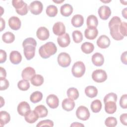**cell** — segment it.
Segmentation results:
<instances>
[{
  "instance_id": "obj_1",
  "label": "cell",
  "mask_w": 127,
  "mask_h": 127,
  "mask_svg": "<svg viewBox=\"0 0 127 127\" xmlns=\"http://www.w3.org/2000/svg\"><path fill=\"white\" fill-rule=\"evenodd\" d=\"M121 19L118 16H114L109 22V28L110 30V35L115 40L119 41L124 39V37L120 31V25Z\"/></svg>"
},
{
  "instance_id": "obj_2",
  "label": "cell",
  "mask_w": 127,
  "mask_h": 127,
  "mask_svg": "<svg viewBox=\"0 0 127 127\" xmlns=\"http://www.w3.org/2000/svg\"><path fill=\"white\" fill-rule=\"evenodd\" d=\"M57 51V48L55 44L52 42H48L41 46L39 49V54L41 58L48 59L55 54Z\"/></svg>"
},
{
  "instance_id": "obj_3",
  "label": "cell",
  "mask_w": 127,
  "mask_h": 127,
  "mask_svg": "<svg viewBox=\"0 0 127 127\" xmlns=\"http://www.w3.org/2000/svg\"><path fill=\"white\" fill-rule=\"evenodd\" d=\"M12 4L15 7L16 12L20 15H26L28 13V7L26 3L21 0H13Z\"/></svg>"
},
{
  "instance_id": "obj_4",
  "label": "cell",
  "mask_w": 127,
  "mask_h": 127,
  "mask_svg": "<svg viewBox=\"0 0 127 127\" xmlns=\"http://www.w3.org/2000/svg\"><path fill=\"white\" fill-rule=\"evenodd\" d=\"M85 71V66L84 63L81 61H77L75 62L71 68V72L72 75L75 77H82Z\"/></svg>"
},
{
  "instance_id": "obj_5",
  "label": "cell",
  "mask_w": 127,
  "mask_h": 127,
  "mask_svg": "<svg viewBox=\"0 0 127 127\" xmlns=\"http://www.w3.org/2000/svg\"><path fill=\"white\" fill-rule=\"evenodd\" d=\"M92 78L97 83H102L107 79V74L106 71L103 69H96L92 72Z\"/></svg>"
},
{
  "instance_id": "obj_6",
  "label": "cell",
  "mask_w": 127,
  "mask_h": 127,
  "mask_svg": "<svg viewBox=\"0 0 127 127\" xmlns=\"http://www.w3.org/2000/svg\"><path fill=\"white\" fill-rule=\"evenodd\" d=\"M57 60L59 64L63 67L68 66L71 61L69 55L65 52L60 53L58 56Z\"/></svg>"
},
{
  "instance_id": "obj_7",
  "label": "cell",
  "mask_w": 127,
  "mask_h": 127,
  "mask_svg": "<svg viewBox=\"0 0 127 127\" xmlns=\"http://www.w3.org/2000/svg\"><path fill=\"white\" fill-rule=\"evenodd\" d=\"M90 112L87 107L80 106L76 111V116L78 119L82 121H86L90 117Z\"/></svg>"
},
{
  "instance_id": "obj_8",
  "label": "cell",
  "mask_w": 127,
  "mask_h": 127,
  "mask_svg": "<svg viewBox=\"0 0 127 127\" xmlns=\"http://www.w3.org/2000/svg\"><path fill=\"white\" fill-rule=\"evenodd\" d=\"M29 9L33 14L38 15L40 14L43 9L42 3L38 0H35L30 3Z\"/></svg>"
},
{
  "instance_id": "obj_9",
  "label": "cell",
  "mask_w": 127,
  "mask_h": 127,
  "mask_svg": "<svg viewBox=\"0 0 127 127\" xmlns=\"http://www.w3.org/2000/svg\"><path fill=\"white\" fill-rule=\"evenodd\" d=\"M17 110L20 115L25 117L31 111V109L29 104L27 102L22 101L18 104Z\"/></svg>"
},
{
  "instance_id": "obj_10",
  "label": "cell",
  "mask_w": 127,
  "mask_h": 127,
  "mask_svg": "<svg viewBox=\"0 0 127 127\" xmlns=\"http://www.w3.org/2000/svg\"><path fill=\"white\" fill-rule=\"evenodd\" d=\"M98 12L99 17L103 20H107L111 14V9L107 5L101 6L98 9Z\"/></svg>"
},
{
  "instance_id": "obj_11",
  "label": "cell",
  "mask_w": 127,
  "mask_h": 127,
  "mask_svg": "<svg viewBox=\"0 0 127 127\" xmlns=\"http://www.w3.org/2000/svg\"><path fill=\"white\" fill-rule=\"evenodd\" d=\"M36 47L33 45H26L23 47V52L27 60H30L35 56Z\"/></svg>"
},
{
  "instance_id": "obj_12",
  "label": "cell",
  "mask_w": 127,
  "mask_h": 127,
  "mask_svg": "<svg viewBox=\"0 0 127 127\" xmlns=\"http://www.w3.org/2000/svg\"><path fill=\"white\" fill-rule=\"evenodd\" d=\"M110 40L109 38L105 35L100 36L97 40L96 43L97 46L101 49H106L110 45Z\"/></svg>"
},
{
  "instance_id": "obj_13",
  "label": "cell",
  "mask_w": 127,
  "mask_h": 127,
  "mask_svg": "<svg viewBox=\"0 0 127 127\" xmlns=\"http://www.w3.org/2000/svg\"><path fill=\"white\" fill-rule=\"evenodd\" d=\"M46 103L50 108L56 109L59 105V100L56 95L50 94L48 95L46 98Z\"/></svg>"
},
{
  "instance_id": "obj_14",
  "label": "cell",
  "mask_w": 127,
  "mask_h": 127,
  "mask_svg": "<svg viewBox=\"0 0 127 127\" xmlns=\"http://www.w3.org/2000/svg\"><path fill=\"white\" fill-rule=\"evenodd\" d=\"M53 33L57 36H61L65 33V27L62 22H57L54 24L53 27Z\"/></svg>"
},
{
  "instance_id": "obj_15",
  "label": "cell",
  "mask_w": 127,
  "mask_h": 127,
  "mask_svg": "<svg viewBox=\"0 0 127 127\" xmlns=\"http://www.w3.org/2000/svg\"><path fill=\"white\" fill-rule=\"evenodd\" d=\"M36 36L41 41L46 40L49 38L50 36L49 31L45 27H40L37 30Z\"/></svg>"
},
{
  "instance_id": "obj_16",
  "label": "cell",
  "mask_w": 127,
  "mask_h": 127,
  "mask_svg": "<svg viewBox=\"0 0 127 127\" xmlns=\"http://www.w3.org/2000/svg\"><path fill=\"white\" fill-rule=\"evenodd\" d=\"M57 42L59 45L62 48H65L68 46L70 43L69 34L68 33H64L62 35L59 36L57 38Z\"/></svg>"
},
{
  "instance_id": "obj_17",
  "label": "cell",
  "mask_w": 127,
  "mask_h": 127,
  "mask_svg": "<svg viewBox=\"0 0 127 127\" xmlns=\"http://www.w3.org/2000/svg\"><path fill=\"white\" fill-rule=\"evenodd\" d=\"M35 75V69L30 66L26 67L22 71L21 76L23 79L29 81L33 77L34 75Z\"/></svg>"
},
{
  "instance_id": "obj_18",
  "label": "cell",
  "mask_w": 127,
  "mask_h": 127,
  "mask_svg": "<svg viewBox=\"0 0 127 127\" xmlns=\"http://www.w3.org/2000/svg\"><path fill=\"white\" fill-rule=\"evenodd\" d=\"M21 22L20 19L16 16H12L8 19V25L9 27L14 30H17L20 29Z\"/></svg>"
},
{
  "instance_id": "obj_19",
  "label": "cell",
  "mask_w": 127,
  "mask_h": 127,
  "mask_svg": "<svg viewBox=\"0 0 127 127\" xmlns=\"http://www.w3.org/2000/svg\"><path fill=\"white\" fill-rule=\"evenodd\" d=\"M91 60L93 64L97 66H102L104 63V56L99 53H96L93 54L92 56Z\"/></svg>"
},
{
  "instance_id": "obj_20",
  "label": "cell",
  "mask_w": 127,
  "mask_h": 127,
  "mask_svg": "<svg viewBox=\"0 0 127 127\" xmlns=\"http://www.w3.org/2000/svg\"><path fill=\"white\" fill-rule=\"evenodd\" d=\"M98 31L96 28H87L85 30L84 36L88 40H94L97 36Z\"/></svg>"
},
{
  "instance_id": "obj_21",
  "label": "cell",
  "mask_w": 127,
  "mask_h": 127,
  "mask_svg": "<svg viewBox=\"0 0 127 127\" xmlns=\"http://www.w3.org/2000/svg\"><path fill=\"white\" fill-rule=\"evenodd\" d=\"M63 109L67 112L72 110L75 107V103L73 100L70 98L64 99L62 103Z\"/></svg>"
},
{
  "instance_id": "obj_22",
  "label": "cell",
  "mask_w": 127,
  "mask_h": 127,
  "mask_svg": "<svg viewBox=\"0 0 127 127\" xmlns=\"http://www.w3.org/2000/svg\"><path fill=\"white\" fill-rule=\"evenodd\" d=\"M9 60L12 64H18L21 62L22 56L18 51H13L10 53Z\"/></svg>"
},
{
  "instance_id": "obj_23",
  "label": "cell",
  "mask_w": 127,
  "mask_h": 127,
  "mask_svg": "<svg viewBox=\"0 0 127 127\" xmlns=\"http://www.w3.org/2000/svg\"><path fill=\"white\" fill-rule=\"evenodd\" d=\"M116 102L114 101H107L104 102L105 112L109 114H113L116 111Z\"/></svg>"
},
{
  "instance_id": "obj_24",
  "label": "cell",
  "mask_w": 127,
  "mask_h": 127,
  "mask_svg": "<svg viewBox=\"0 0 127 127\" xmlns=\"http://www.w3.org/2000/svg\"><path fill=\"white\" fill-rule=\"evenodd\" d=\"M60 12L63 16L68 17L72 14L73 12V7L69 4H64L61 6L60 8Z\"/></svg>"
},
{
  "instance_id": "obj_25",
  "label": "cell",
  "mask_w": 127,
  "mask_h": 127,
  "mask_svg": "<svg viewBox=\"0 0 127 127\" xmlns=\"http://www.w3.org/2000/svg\"><path fill=\"white\" fill-rule=\"evenodd\" d=\"M72 25L75 27H80L84 23V18L80 14L74 15L71 20Z\"/></svg>"
},
{
  "instance_id": "obj_26",
  "label": "cell",
  "mask_w": 127,
  "mask_h": 127,
  "mask_svg": "<svg viewBox=\"0 0 127 127\" xmlns=\"http://www.w3.org/2000/svg\"><path fill=\"white\" fill-rule=\"evenodd\" d=\"M39 116L35 111V110L30 111L25 116V120L29 124H33L37 121L39 118Z\"/></svg>"
},
{
  "instance_id": "obj_27",
  "label": "cell",
  "mask_w": 127,
  "mask_h": 127,
  "mask_svg": "<svg viewBox=\"0 0 127 127\" xmlns=\"http://www.w3.org/2000/svg\"><path fill=\"white\" fill-rule=\"evenodd\" d=\"M86 24L88 28H96L98 24V20L94 15H89L86 20Z\"/></svg>"
},
{
  "instance_id": "obj_28",
  "label": "cell",
  "mask_w": 127,
  "mask_h": 127,
  "mask_svg": "<svg viewBox=\"0 0 127 127\" xmlns=\"http://www.w3.org/2000/svg\"><path fill=\"white\" fill-rule=\"evenodd\" d=\"M35 111L36 112L39 118L46 117L48 114V111L46 107L43 105H40L37 106L34 109Z\"/></svg>"
},
{
  "instance_id": "obj_29",
  "label": "cell",
  "mask_w": 127,
  "mask_h": 127,
  "mask_svg": "<svg viewBox=\"0 0 127 127\" xmlns=\"http://www.w3.org/2000/svg\"><path fill=\"white\" fill-rule=\"evenodd\" d=\"M10 120V116L8 113L4 111L0 112V125L1 127L7 124Z\"/></svg>"
},
{
  "instance_id": "obj_30",
  "label": "cell",
  "mask_w": 127,
  "mask_h": 127,
  "mask_svg": "<svg viewBox=\"0 0 127 127\" xmlns=\"http://www.w3.org/2000/svg\"><path fill=\"white\" fill-rule=\"evenodd\" d=\"M85 93L89 98H94L97 95L98 90L94 86H88L85 89Z\"/></svg>"
},
{
  "instance_id": "obj_31",
  "label": "cell",
  "mask_w": 127,
  "mask_h": 127,
  "mask_svg": "<svg viewBox=\"0 0 127 127\" xmlns=\"http://www.w3.org/2000/svg\"><path fill=\"white\" fill-rule=\"evenodd\" d=\"M81 49L82 51L86 54L91 53L94 49V45L90 42H84L81 46Z\"/></svg>"
},
{
  "instance_id": "obj_32",
  "label": "cell",
  "mask_w": 127,
  "mask_h": 127,
  "mask_svg": "<svg viewBox=\"0 0 127 127\" xmlns=\"http://www.w3.org/2000/svg\"><path fill=\"white\" fill-rule=\"evenodd\" d=\"M32 85L35 86H39L43 84L44 81V77L40 74H35L30 80Z\"/></svg>"
},
{
  "instance_id": "obj_33",
  "label": "cell",
  "mask_w": 127,
  "mask_h": 127,
  "mask_svg": "<svg viewBox=\"0 0 127 127\" xmlns=\"http://www.w3.org/2000/svg\"><path fill=\"white\" fill-rule=\"evenodd\" d=\"M43 98V94L42 92L36 91L33 92L30 97V101L33 103H37L42 99Z\"/></svg>"
},
{
  "instance_id": "obj_34",
  "label": "cell",
  "mask_w": 127,
  "mask_h": 127,
  "mask_svg": "<svg viewBox=\"0 0 127 127\" xmlns=\"http://www.w3.org/2000/svg\"><path fill=\"white\" fill-rule=\"evenodd\" d=\"M90 108L93 113L99 112L102 108V103L98 99L93 101L91 104Z\"/></svg>"
},
{
  "instance_id": "obj_35",
  "label": "cell",
  "mask_w": 127,
  "mask_h": 127,
  "mask_svg": "<svg viewBox=\"0 0 127 127\" xmlns=\"http://www.w3.org/2000/svg\"><path fill=\"white\" fill-rule=\"evenodd\" d=\"M2 40L5 43H11L15 40V36L10 32H6L2 34Z\"/></svg>"
},
{
  "instance_id": "obj_36",
  "label": "cell",
  "mask_w": 127,
  "mask_h": 127,
  "mask_svg": "<svg viewBox=\"0 0 127 127\" xmlns=\"http://www.w3.org/2000/svg\"><path fill=\"white\" fill-rule=\"evenodd\" d=\"M66 94L69 98L72 100H76L79 97V92L78 90L74 87L68 88L67 90Z\"/></svg>"
},
{
  "instance_id": "obj_37",
  "label": "cell",
  "mask_w": 127,
  "mask_h": 127,
  "mask_svg": "<svg viewBox=\"0 0 127 127\" xmlns=\"http://www.w3.org/2000/svg\"><path fill=\"white\" fill-rule=\"evenodd\" d=\"M58 10L57 6L54 5H49L47 7L46 12L49 17H55L58 13Z\"/></svg>"
},
{
  "instance_id": "obj_38",
  "label": "cell",
  "mask_w": 127,
  "mask_h": 127,
  "mask_svg": "<svg viewBox=\"0 0 127 127\" xmlns=\"http://www.w3.org/2000/svg\"><path fill=\"white\" fill-rule=\"evenodd\" d=\"M73 41L75 43H79L83 40V35L79 30H74L72 33Z\"/></svg>"
},
{
  "instance_id": "obj_39",
  "label": "cell",
  "mask_w": 127,
  "mask_h": 127,
  "mask_svg": "<svg viewBox=\"0 0 127 127\" xmlns=\"http://www.w3.org/2000/svg\"><path fill=\"white\" fill-rule=\"evenodd\" d=\"M17 87L20 90L26 91L30 87V83L27 80H21L18 82Z\"/></svg>"
},
{
  "instance_id": "obj_40",
  "label": "cell",
  "mask_w": 127,
  "mask_h": 127,
  "mask_svg": "<svg viewBox=\"0 0 127 127\" xmlns=\"http://www.w3.org/2000/svg\"><path fill=\"white\" fill-rule=\"evenodd\" d=\"M105 124L108 127H114L117 125V120L115 117H109L105 120Z\"/></svg>"
},
{
  "instance_id": "obj_41",
  "label": "cell",
  "mask_w": 127,
  "mask_h": 127,
  "mask_svg": "<svg viewBox=\"0 0 127 127\" xmlns=\"http://www.w3.org/2000/svg\"><path fill=\"white\" fill-rule=\"evenodd\" d=\"M26 45H33L35 47L37 46V42L32 37H29L25 39L22 43L23 47Z\"/></svg>"
},
{
  "instance_id": "obj_42",
  "label": "cell",
  "mask_w": 127,
  "mask_h": 127,
  "mask_svg": "<svg viewBox=\"0 0 127 127\" xmlns=\"http://www.w3.org/2000/svg\"><path fill=\"white\" fill-rule=\"evenodd\" d=\"M0 90H4L9 87V82L5 77H0Z\"/></svg>"
},
{
  "instance_id": "obj_43",
  "label": "cell",
  "mask_w": 127,
  "mask_h": 127,
  "mask_svg": "<svg viewBox=\"0 0 127 127\" xmlns=\"http://www.w3.org/2000/svg\"><path fill=\"white\" fill-rule=\"evenodd\" d=\"M117 95L116 94L113 92L108 93L104 98V103L107 101H114L117 102Z\"/></svg>"
},
{
  "instance_id": "obj_44",
  "label": "cell",
  "mask_w": 127,
  "mask_h": 127,
  "mask_svg": "<svg viewBox=\"0 0 127 127\" xmlns=\"http://www.w3.org/2000/svg\"><path fill=\"white\" fill-rule=\"evenodd\" d=\"M37 127H43V126H48L52 127L54 126V123L52 121L50 120H43L39 122L38 124L36 125Z\"/></svg>"
},
{
  "instance_id": "obj_45",
  "label": "cell",
  "mask_w": 127,
  "mask_h": 127,
  "mask_svg": "<svg viewBox=\"0 0 127 127\" xmlns=\"http://www.w3.org/2000/svg\"><path fill=\"white\" fill-rule=\"evenodd\" d=\"M127 23L126 22H122L120 25V31L121 34L124 37L127 36Z\"/></svg>"
},
{
  "instance_id": "obj_46",
  "label": "cell",
  "mask_w": 127,
  "mask_h": 127,
  "mask_svg": "<svg viewBox=\"0 0 127 127\" xmlns=\"http://www.w3.org/2000/svg\"><path fill=\"white\" fill-rule=\"evenodd\" d=\"M127 95L124 94L122 95L120 100V105L123 109H127Z\"/></svg>"
},
{
  "instance_id": "obj_47",
  "label": "cell",
  "mask_w": 127,
  "mask_h": 127,
  "mask_svg": "<svg viewBox=\"0 0 127 127\" xmlns=\"http://www.w3.org/2000/svg\"><path fill=\"white\" fill-rule=\"evenodd\" d=\"M6 57L7 55L5 51L1 49L0 50V63H4L6 60Z\"/></svg>"
},
{
  "instance_id": "obj_48",
  "label": "cell",
  "mask_w": 127,
  "mask_h": 127,
  "mask_svg": "<svg viewBox=\"0 0 127 127\" xmlns=\"http://www.w3.org/2000/svg\"><path fill=\"white\" fill-rule=\"evenodd\" d=\"M120 120L122 124H123L125 126H127V114L124 113V114H122L120 116Z\"/></svg>"
},
{
  "instance_id": "obj_49",
  "label": "cell",
  "mask_w": 127,
  "mask_h": 127,
  "mask_svg": "<svg viewBox=\"0 0 127 127\" xmlns=\"http://www.w3.org/2000/svg\"><path fill=\"white\" fill-rule=\"evenodd\" d=\"M121 60L122 62L124 64H127V51L124 52L122 53L121 56Z\"/></svg>"
},
{
  "instance_id": "obj_50",
  "label": "cell",
  "mask_w": 127,
  "mask_h": 127,
  "mask_svg": "<svg viewBox=\"0 0 127 127\" xmlns=\"http://www.w3.org/2000/svg\"><path fill=\"white\" fill-rule=\"evenodd\" d=\"M0 77H6V72L5 69L2 67H0Z\"/></svg>"
},
{
  "instance_id": "obj_51",
  "label": "cell",
  "mask_w": 127,
  "mask_h": 127,
  "mask_svg": "<svg viewBox=\"0 0 127 127\" xmlns=\"http://www.w3.org/2000/svg\"><path fill=\"white\" fill-rule=\"evenodd\" d=\"M0 31H2L4 28H5V20L1 17L0 19Z\"/></svg>"
},
{
  "instance_id": "obj_52",
  "label": "cell",
  "mask_w": 127,
  "mask_h": 127,
  "mask_svg": "<svg viewBox=\"0 0 127 127\" xmlns=\"http://www.w3.org/2000/svg\"><path fill=\"white\" fill-rule=\"evenodd\" d=\"M84 125L81 124V123H79L78 122H74L71 125L70 127H84Z\"/></svg>"
},
{
  "instance_id": "obj_53",
  "label": "cell",
  "mask_w": 127,
  "mask_h": 127,
  "mask_svg": "<svg viewBox=\"0 0 127 127\" xmlns=\"http://www.w3.org/2000/svg\"><path fill=\"white\" fill-rule=\"evenodd\" d=\"M122 15L125 18H127V8H125L122 10Z\"/></svg>"
},
{
  "instance_id": "obj_54",
  "label": "cell",
  "mask_w": 127,
  "mask_h": 127,
  "mask_svg": "<svg viewBox=\"0 0 127 127\" xmlns=\"http://www.w3.org/2000/svg\"><path fill=\"white\" fill-rule=\"evenodd\" d=\"M0 98H1V100H0V104H1V105H0V108H1L2 107V106L4 104V100L3 99V98L2 97H0Z\"/></svg>"
},
{
  "instance_id": "obj_55",
  "label": "cell",
  "mask_w": 127,
  "mask_h": 127,
  "mask_svg": "<svg viewBox=\"0 0 127 127\" xmlns=\"http://www.w3.org/2000/svg\"><path fill=\"white\" fill-rule=\"evenodd\" d=\"M53 1L54 2H56V3H62L63 2V1H64V0H53Z\"/></svg>"
}]
</instances>
